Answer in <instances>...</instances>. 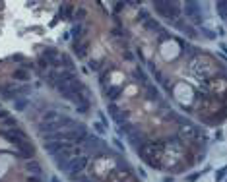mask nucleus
Listing matches in <instances>:
<instances>
[{
  "mask_svg": "<svg viewBox=\"0 0 227 182\" xmlns=\"http://www.w3.org/2000/svg\"><path fill=\"white\" fill-rule=\"evenodd\" d=\"M87 157L86 155H78V157H72L70 159V163L66 165V174H70V176H76L78 172H82L84 169H86V165H87Z\"/></svg>",
  "mask_w": 227,
  "mask_h": 182,
  "instance_id": "f03ea898",
  "label": "nucleus"
},
{
  "mask_svg": "<svg viewBox=\"0 0 227 182\" xmlns=\"http://www.w3.org/2000/svg\"><path fill=\"white\" fill-rule=\"evenodd\" d=\"M27 171L35 172V174H41V167H39L37 163H27Z\"/></svg>",
  "mask_w": 227,
  "mask_h": 182,
  "instance_id": "20e7f679",
  "label": "nucleus"
},
{
  "mask_svg": "<svg viewBox=\"0 0 227 182\" xmlns=\"http://www.w3.org/2000/svg\"><path fill=\"white\" fill-rule=\"evenodd\" d=\"M93 128L97 130V134H105V128H103V126H101V124H97V122H95V124H93Z\"/></svg>",
  "mask_w": 227,
  "mask_h": 182,
  "instance_id": "0eeeda50",
  "label": "nucleus"
},
{
  "mask_svg": "<svg viewBox=\"0 0 227 182\" xmlns=\"http://www.w3.org/2000/svg\"><path fill=\"white\" fill-rule=\"evenodd\" d=\"M225 172H227V169H221V171L217 172V176H216V178H217V180H221V178H223V174H225Z\"/></svg>",
  "mask_w": 227,
  "mask_h": 182,
  "instance_id": "6e6552de",
  "label": "nucleus"
},
{
  "mask_svg": "<svg viewBox=\"0 0 227 182\" xmlns=\"http://www.w3.org/2000/svg\"><path fill=\"white\" fill-rule=\"evenodd\" d=\"M25 105H27V99H25V97H20V99H16L14 108H16V110H23V108H25Z\"/></svg>",
  "mask_w": 227,
  "mask_h": 182,
  "instance_id": "7ed1b4c3",
  "label": "nucleus"
},
{
  "mask_svg": "<svg viewBox=\"0 0 227 182\" xmlns=\"http://www.w3.org/2000/svg\"><path fill=\"white\" fill-rule=\"evenodd\" d=\"M14 78H16V80H23V81H27V80H29V74H23L22 70H20V72L14 74Z\"/></svg>",
  "mask_w": 227,
  "mask_h": 182,
  "instance_id": "423d86ee",
  "label": "nucleus"
},
{
  "mask_svg": "<svg viewBox=\"0 0 227 182\" xmlns=\"http://www.w3.org/2000/svg\"><path fill=\"white\" fill-rule=\"evenodd\" d=\"M2 138L8 139L12 145H16L18 149L22 151L23 157H31L33 153H35V147H33V143L27 139V136L23 134V132H14V130H8V132H2Z\"/></svg>",
  "mask_w": 227,
  "mask_h": 182,
  "instance_id": "f257e3e1",
  "label": "nucleus"
},
{
  "mask_svg": "<svg viewBox=\"0 0 227 182\" xmlns=\"http://www.w3.org/2000/svg\"><path fill=\"white\" fill-rule=\"evenodd\" d=\"M80 33H82V25H80V23H76V25H74V29H72V35H74V39H76V41H78Z\"/></svg>",
  "mask_w": 227,
  "mask_h": 182,
  "instance_id": "39448f33",
  "label": "nucleus"
},
{
  "mask_svg": "<svg viewBox=\"0 0 227 182\" xmlns=\"http://www.w3.org/2000/svg\"><path fill=\"white\" fill-rule=\"evenodd\" d=\"M51 180H53V182H58V178H51Z\"/></svg>",
  "mask_w": 227,
  "mask_h": 182,
  "instance_id": "1a4fd4ad",
  "label": "nucleus"
}]
</instances>
